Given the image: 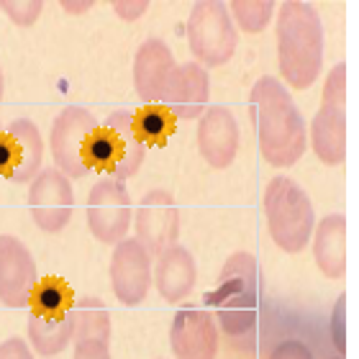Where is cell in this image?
<instances>
[{
  "instance_id": "cell-1",
  "label": "cell",
  "mask_w": 359,
  "mask_h": 359,
  "mask_svg": "<svg viewBox=\"0 0 359 359\" xmlns=\"http://www.w3.org/2000/svg\"><path fill=\"white\" fill-rule=\"evenodd\" d=\"M205 303L218 331L236 349H252L262 318V272L255 255L236 252L229 257Z\"/></svg>"
},
{
  "instance_id": "cell-2",
  "label": "cell",
  "mask_w": 359,
  "mask_h": 359,
  "mask_svg": "<svg viewBox=\"0 0 359 359\" xmlns=\"http://www.w3.org/2000/svg\"><path fill=\"white\" fill-rule=\"evenodd\" d=\"M259 154L269 167L298 165L308 149V126L300 108L277 77H259L249 95Z\"/></svg>"
},
{
  "instance_id": "cell-3",
  "label": "cell",
  "mask_w": 359,
  "mask_h": 359,
  "mask_svg": "<svg viewBox=\"0 0 359 359\" xmlns=\"http://www.w3.org/2000/svg\"><path fill=\"white\" fill-rule=\"evenodd\" d=\"M277 67L295 90H308L321 75L323 23L311 3L285 0L277 8Z\"/></svg>"
},
{
  "instance_id": "cell-4",
  "label": "cell",
  "mask_w": 359,
  "mask_h": 359,
  "mask_svg": "<svg viewBox=\"0 0 359 359\" xmlns=\"http://www.w3.org/2000/svg\"><path fill=\"white\" fill-rule=\"evenodd\" d=\"M264 216L269 236L285 255H298L308 247L316 229V210L308 193L295 180L277 175L264 187Z\"/></svg>"
},
{
  "instance_id": "cell-5",
  "label": "cell",
  "mask_w": 359,
  "mask_h": 359,
  "mask_svg": "<svg viewBox=\"0 0 359 359\" xmlns=\"http://www.w3.org/2000/svg\"><path fill=\"white\" fill-rule=\"evenodd\" d=\"M100 123L83 105H67L57 113L49 131L54 167L69 180H83L93 172V142Z\"/></svg>"
},
{
  "instance_id": "cell-6",
  "label": "cell",
  "mask_w": 359,
  "mask_h": 359,
  "mask_svg": "<svg viewBox=\"0 0 359 359\" xmlns=\"http://www.w3.org/2000/svg\"><path fill=\"white\" fill-rule=\"evenodd\" d=\"M144 157L147 144L136 131L134 111H113L93 142V170L123 182L139 172Z\"/></svg>"
},
{
  "instance_id": "cell-7",
  "label": "cell",
  "mask_w": 359,
  "mask_h": 359,
  "mask_svg": "<svg viewBox=\"0 0 359 359\" xmlns=\"http://www.w3.org/2000/svg\"><path fill=\"white\" fill-rule=\"evenodd\" d=\"M239 44V31L231 13L218 0L195 3L187 15V46L203 69L221 67L231 60Z\"/></svg>"
},
{
  "instance_id": "cell-8",
  "label": "cell",
  "mask_w": 359,
  "mask_h": 359,
  "mask_svg": "<svg viewBox=\"0 0 359 359\" xmlns=\"http://www.w3.org/2000/svg\"><path fill=\"white\" fill-rule=\"evenodd\" d=\"M85 216H88V229L100 244H118L126 239V231L134 218L131 208V195L121 180L103 177L90 187L88 205H85Z\"/></svg>"
},
{
  "instance_id": "cell-9",
  "label": "cell",
  "mask_w": 359,
  "mask_h": 359,
  "mask_svg": "<svg viewBox=\"0 0 359 359\" xmlns=\"http://www.w3.org/2000/svg\"><path fill=\"white\" fill-rule=\"evenodd\" d=\"M29 210L36 229L46 233H60L67 229L75 210L72 180L57 167H44L29 182Z\"/></svg>"
},
{
  "instance_id": "cell-10",
  "label": "cell",
  "mask_w": 359,
  "mask_h": 359,
  "mask_svg": "<svg viewBox=\"0 0 359 359\" xmlns=\"http://www.w3.org/2000/svg\"><path fill=\"white\" fill-rule=\"evenodd\" d=\"M136 239L151 257L162 255L165 249L177 244L180 236V208L172 193L151 190L142 198L134 213Z\"/></svg>"
},
{
  "instance_id": "cell-11",
  "label": "cell",
  "mask_w": 359,
  "mask_h": 359,
  "mask_svg": "<svg viewBox=\"0 0 359 359\" xmlns=\"http://www.w3.org/2000/svg\"><path fill=\"white\" fill-rule=\"evenodd\" d=\"M151 255L139 239H123L116 244L111 257V287L118 303L134 308L147 300L151 287Z\"/></svg>"
},
{
  "instance_id": "cell-12",
  "label": "cell",
  "mask_w": 359,
  "mask_h": 359,
  "mask_svg": "<svg viewBox=\"0 0 359 359\" xmlns=\"http://www.w3.org/2000/svg\"><path fill=\"white\" fill-rule=\"evenodd\" d=\"M39 285L34 255L21 239L0 236V303L8 308H26Z\"/></svg>"
},
{
  "instance_id": "cell-13",
  "label": "cell",
  "mask_w": 359,
  "mask_h": 359,
  "mask_svg": "<svg viewBox=\"0 0 359 359\" xmlns=\"http://www.w3.org/2000/svg\"><path fill=\"white\" fill-rule=\"evenodd\" d=\"M170 346L175 359H216L221 331L208 308H180L170 329Z\"/></svg>"
},
{
  "instance_id": "cell-14",
  "label": "cell",
  "mask_w": 359,
  "mask_h": 359,
  "mask_svg": "<svg viewBox=\"0 0 359 359\" xmlns=\"http://www.w3.org/2000/svg\"><path fill=\"white\" fill-rule=\"evenodd\" d=\"M239 121L226 105H208L198 118V149L213 170H226L239 154Z\"/></svg>"
},
{
  "instance_id": "cell-15",
  "label": "cell",
  "mask_w": 359,
  "mask_h": 359,
  "mask_svg": "<svg viewBox=\"0 0 359 359\" xmlns=\"http://www.w3.org/2000/svg\"><path fill=\"white\" fill-rule=\"evenodd\" d=\"M210 97V77L198 62L177 65L167 83L159 105H165L177 121H195L201 118L203 111L208 108Z\"/></svg>"
},
{
  "instance_id": "cell-16",
  "label": "cell",
  "mask_w": 359,
  "mask_h": 359,
  "mask_svg": "<svg viewBox=\"0 0 359 359\" xmlns=\"http://www.w3.org/2000/svg\"><path fill=\"white\" fill-rule=\"evenodd\" d=\"M177 62L172 49L162 39H147L134 60V88L144 105H157L162 100L170 77H172Z\"/></svg>"
},
{
  "instance_id": "cell-17",
  "label": "cell",
  "mask_w": 359,
  "mask_h": 359,
  "mask_svg": "<svg viewBox=\"0 0 359 359\" xmlns=\"http://www.w3.org/2000/svg\"><path fill=\"white\" fill-rule=\"evenodd\" d=\"M151 283L157 285L159 298H165V303H172V306L182 303L198 283V264L190 249L172 244L162 255H157V262L151 269Z\"/></svg>"
},
{
  "instance_id": "cell-18",
  "label": "cell",
  "mask_w": 359,
  "mask_h": 359,
  "mask_svg": "<svg viewBox=\"0 0 359 359\" xmlns=\"http://www.w3.org/2000/svg\"><path fill=\"white\" fill-rule=\"evenodd\" d=\"M8 142H11V151H13V165H11V172L8 180L15 182V185H23V182H31L44 167V139H41V131L31 118H13L6 128Z\"/></svg>"
},
{
  "instance_id": "cell-19",
  "label": "cell",
  "mask_w": 359,
  "mask_h": 359,
  "mask_svg": "<svg viewBox=\"0 0 359 359\" xmlns=\"http://www.w3.org/2000/svg\"><path fill=\"white\" fill-rule=\"evenodd\" d=\"M311 149L323 165L337 167L346 159V105L321 103L311 121Z\"/></svg>"
},
{
  "instance_id": "cell-20",
  "label": "cell",
  "mask_w": 359,
  "mask_h": 359,
  "mask_svg": "<svg viewBox=\"0 0 359 359\" xmlns=\"http://www.w3.org/2000/svg\"><path fill=\"white\" fill-rule=\"evenodd\" d=\"M313 262L323 277L341 280L346 275V216L331 213L313 229Z\"/></svg>"
},
{
  "instance_id": "cell-21",
  "label": "cell",
  "mask_w": 359,
  "mask_h": 359,
  "mask_svg": "<svg viewBox=\"0 0 359 359\" xmlns=\"http://www.w3.org/2000/svg\"><path fill=\"white\" fill-rule=\"evenodd\" d=\"M75 339V316L72 311L57 316L31 313L29 318V346L39 357H57Z\"/></svg>"
},
{
  "instance_id": "cell-22",
  "label": "cell",
  "mask_w": 359,
  "mask_h": 359,
  "mask_svg": "<svg viewBox=\"0 0 359 359\" xmlns=\"http://www.w3.org/2000/svg\"><path fill=\"white\" fill-rule=\"evenodd\" d=\"M72 316H75V339H105L111 341V313L108 308L93 295L75 300L72 306Z\"/></svg>"
},
{
  "instance_id": "cell-23",
  "label": "cell",
  "mask_w": 359,
  "mask_h": 359,
  "mask_svg": "<svg viewBox=\"0 0 359 359\" xmlns=\"http://www.w3.org/2000/svg\"><path fill=\"white\" fill-rule=\"evenodd\" d=\"M29 306L34 308V313H41V316L67 313L75 306V292H72V287L62 277H44L36 285Z\"/></svg>"
},
{
  "instance_id": "cell-24",
  "label": "cell",
  "mask_w": 359,
  "mask_h": 359,
  "mask_svg": "<svg viewBox=\"0 0 359 359\" xmlns=\"http://www.w3.org/2000/svg\"><path fill=\"white\" fill-rule=\"evenodd\" d=\"M134 123L147 147H159V144H165L175 134L177 118L167 111L165 105L157 103V105H144L142 111H134Z\"/></svg>"
},
{
  "instance_id": "cell-25",
  "label": "cell",
  "mask_w": 359,
  "mask_h": 359,
  "mask_svg": "<svg viewBox=\"0 0 359 359\" xmlns=\"http://www.w3.org/2000/svg\"><path fill=\"white\" fill-rule=\"evenodd\" d=\"M275 11L277 6L272 0H233V3H229L231 21L239 23V29L247 34H262L267 29V23L272 21Z\"/></svg>"
},
{
  "instance_id": "cell-26",
  "label": "cell",
  "mask_w": 359,
  "mask_h": 359,
  "mask_svg": "<svg viewBox=\"0 0 359 359\" xmlns=\"http://www.w3.org/2000/svg\"><path fill=\"white\" fill-rule=\"evenodd\" d=\"M0 11L15 23V26H34L44 11V0H0Z\"/></svg>"
},
{
  "instance_id": "cell-27",
  "label": "cell",
  "mask_w": 359,
  "mask_h": 359,
  "mask_svg": "<svg viewBox=\"0 0 359 359\" xmlns=\"http://www.w3.org/2000/svg\"><path fill=\"white\" fill-rule=\"evenodd\" d=\"M321 103L346 105V65L344 62H339L337 67L329 72V77H326Z\"/></svg>"
},
{
  "instance_id": "cell-28",
  "label": "cell",
  "mask_w": 359,
  "mask_h": 359,
  "mask_svg": "<svg viewBox=\"0 0 359 359\" xmlns=\"http://www.w3.org/2000/svg\"><path fill=\"white\" fill-rule=\"evenodd\" d=\"M72 344H75L72 359H113L111 341L105 339H77Z\"/></svg>"
},
{
  "instance_id": "cell-29",
  "label": "cell",
  "mask_w": 359,
  "mask_h": 359,
  "mask_svg": "<svg viewBox=\"0 0 359 359\" xmlns=\"http://www.w3.org/2000/svg\"><path fill=\"white\" fill-rule=\"evenodd\" d=\"M267 359H316L313 352L308 349V344H303L300 339H285L269 352Z\"/></svg>"
},
{
  "instance_id": "cell-30",
  "label": "cell",
  "mask_w": 359,
  "mask_h": 359,
  "mask_svg": "<svg viewBox=\"0 0 359 359\" xmlns=\"http://www.w3.org/2000/svg\"><path fill=\"white\" fill-rule=\"evenodd\" d=\"M113 11L118 18L123 21H136V18H142L147 11H149V3L147 0H116L113 3Z\"/></svg>"
},
{
  "instance_id": "cell-31",
  "label": "cell",
  "mask_w": 359,
  "mask_h": 359,
  "mask_svg": "<svg viewBox=\"0 0 359 359\" xmlns=\"http://www.w3.org/2000/svg\"><path fill=\"white\" fill-rule=\"evenodd\" d=\"M0 359H34V352L23 339L11 337L0 344Z\"/></svg>"
},
{
  "instance_id": "cell-32",
  "label": "cell",
  "mask_w": 359,
  "mask_h": 359,
  "mask_svg": "<svg viewBox=\"0 0 359 359\" xmlns=\"http://www.w3.org/2000/svg\"><path fill=\"white\" fill-rule=\"evenodd\" d=\"M11 165H13V151H11V142H8V134L0 128V175L8 177L11 172Z\"/></svg>"
},
{
  "instance_id": "cell-33",
  "label": "cell",
  "mask_w": 359,
  "mask_h": 359,
  "mask_svg": "<svg viewBox=\"0 0 359 359\" xmlns=\"http://www.w3.org/2000/svg\"><path fill=\"white\" fill-rule=\"evenodd\" d=\"M334 326H337V346L344 352V298L337 303V321H334Z\"/></svg>"
},
{
  "instance_id": "cell-34",
  "label": "cell",
  "mask_w": 359,
  "mask_h": 359,
  "mask_svg": "<svg viewBox=\"0 0 359 359\" xmlns=\"http://www.w3.org/2000/svg\"><path fill=\"white\" fill-rule=\"evenodd\" d=\"M60 6H62V11H67V13L80 15V13H88L90 8H93V3H90V0H83V3H80V0H77V3H72V0H62Z\"/></svg>"
},
{
  "instance_id": "cell-35",
  "label": "cell",
  "mask_w": 359,
  "mask_h": 359,
  "mask_svg": "<svg viewBox=\"0 0 359 359\" xmlns=\"http://www.w3.org/2000/svg\"><path fill=\"white\" fill-rule=\"evenodd\" d=\"M3 90H6V77H3V67H0V100H3Z\"/></svg>"
},
{
  "instance_id": "cell-36",
  "label": "cell",
  "mask_w": 359,
  "mask_h": 359,
  "mask_svg": "<svg viewBox=\"0 0 359 359\" xmlns=\"http://www.w3.org/2000/svg\"><path fill=\"white\" fill-rule=\"evenodd\" d=\"M334 359H344V357H341V354H339V357H334Z\"/></svg>"
}]
</instances>
